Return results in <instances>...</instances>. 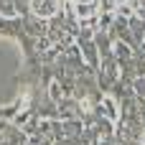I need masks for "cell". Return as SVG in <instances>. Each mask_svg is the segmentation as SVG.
Wrapping results in <instances>:
<instances>
[{"label": "cell", "mask_w": 145, "mask_h": 145, "mask_svg": "<svg viewBox=\"0 0 145 145\" xmlns=\"http://www.w3.org/2000/svg\"><path fill=\"white\" fill-rule=\"evenodd\" d=\"M71 10L82 23H89L99 10V0H71Z\"/></svg>", "instance_id": "cell-1"}, {"label": "cell", "mask_w": 145, "mask_h": 145, "mask_svg": "<svg viewBox=\"0 0 145 145\" xmlns=\"http://www.w3.org/2000/svg\"><path fill=\"white\" fill-rule=\"evenodd\" d=\"M59 8H61L59 0H31V10L38 18H54L59 13Z\"/></svg>", "instance_id": "cell-2"}, {"label": "cell", "mask_w": 145, "mask_h": 145, "mask_svg": "<svg viewBox=\"0 0 145 145\" xmlns=\"http://www.w3.org/2000/svg\"><path fill=\"white\" fill-rule=\"evenodd\" d=\"M99 112L110 120V122H115V120H120V110H117V102L107 94V97H102V102H99Z\"/></svg>", "instance_id": "cell-3"}, {"label": "cell", "mask_w": 145, "mask_h": 145, "mask_svg": "<svg viewBox=\"0 0 145 145\" xmlns=\"http://www.w3.org/2000/svg\"><path fill=\"white\" fill-rule=\"evenodd\" d=\"M20 15V3L18 0H0V18L13 20Z\"/></svg>", "instance_id": "cell-4"}, {"label": "cell", "mask_w": 145, "mask_h": 145, "mask_svg": "<svg viewBox=\"0 0 145 145\" xmlns=\"http://www.w3.org/2000/svg\"><path fill=\"white\" fill-rule=\"evenodd\" d=\"M115 54H117L120 61H130V59H133V51H130V46H125V43H117V46H115Z\"/></svg>", "instance_id": "cell-5"}, {"label": "cell", "mask_w": 145, "mask_h": 145, "mask_svg": "<svg viewBox=\"0 0 145 145\" xmlns=\"http://www.w3.org/2000/svg\"><path fill=\"white\" fill-rule=\"evenodd\" d=\"M48 92H51V97H54V99H59V97H61V87H59V82H51Z\"/></svg>", "instance_id": "cell-6"}, {"label": "cell", "mask_w": 145, "mask_h": 145, "mask_svg": "<svg viewBox=\"0 0 145 145\" xmlns=\"http://www.w3.org/2000/svg\"><path fill=\"white\" fill-rule=\"evenodd\" d=\"M135 87H138V92H140V94H145V76H143V79H138V84H135Z\"/></svg>", "instance_id": "cell-7"}]
</instances>
